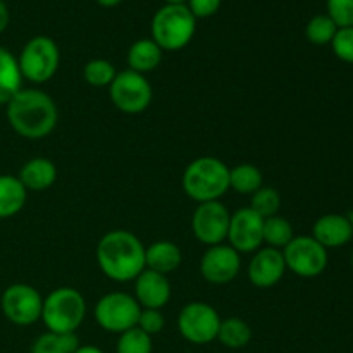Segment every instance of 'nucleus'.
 I'll list each match as a JSON object with an SVG mask.
<instances>
[{
	"label": "nucleus",
	"instance_id": "obj_1",
	"mask_svg": "<svg viewBox=\"0 0 353 353\" xmlns=\"http://www.w3.org/2000/svg\"><path fill=\"white\" fill-rule=\"evenodd\" d=\"M6 114L10 128L28 140L48 137L59 121L54 99L38 88H21L7 102Z\"/></svg>",
	"mask_w": 353,
	"mask_h": 353
},
{
	"label": "nucleus",
	"instance_id": "obj_2",
	"mask_svg": "<svg viewBox=\"0 0 353 353\" xmlns=\"http://www.w3.org/2000/svg\"><path fill=\"white\" fill-rule=\"evenodd\" d=\"M95 255L100 271L117 283L134 281L145 269V245L137 234L126 230L103 234Z\"/></svg>",
	"mask_w": 353,
	"mask_h": 353
},
{
	"label": "nucleus",
	"instance_id": "obj_3",
	"mask_svg": "<svg viewBox=\"0 0 353 353\" xmlns=\"http://www.w3.org/2000/svg\"><path fill=\"white\" fill-rule=\"evenodd\" d=\"M181 185L196 203L216 202L230 190V168L217 157H199L186 165Z\"/></svg>",
	"mask_w": 353,
	"mask_h": 353
},
{
	"label": "nucleus",
	"instance_id": "obj_4",
	"mask_svg": "<svg viewBox=\"0 0 353 353\" xmlns=\"http://www.w3.org/2000/svg\"><path fill=\"white\" fill-rule=\"evenodd\" d=\"M196 19L186 3H165L152 19V40L162 50H181L193 40Z\"/></svg>",
	"mask_w": 353,
	"mask_h": 353
},
{
	"label": "nucleus",
	"instance_id": "obj_5",
	"mask_svg": "<svg viewBox=\"0 0 353 353\" xmlns=\"http://www.w3.org/2000/svg\"><path fill=\"white\" fill-rule=\"evenodd\" d=\"M85 317V296L71 286L55 288L43 299L41 321L52 333H76Z\"/></svg>",
	"mask_w": 353,
	"mask_h": 353
},
{
	"label": "nucleus",
	"instance_id": "obj_6",
	"mask_svg": "<svg viewBox=\"0 0 353 353\" xmlns=\"http://www.w3.org/2000/svg\"><path fill=\"white\" fill-rule=\"evenodd\" d=\"M17 64H19L23 79H28L34 85H41L54 78L57 72L59 64H61V52L50 37L40 34L28 40L17 57Z\"/></svg>",
	"mask_w": 353,
	"mask_h": 353
},
{
	"label": "nucleus",
	"instance_id": "obj_7",
	"mask_svg": "<svg viewBox=\"0 0 353 353\" xmlns=\"http://www.w3.org/2000/svg\"><path fill=\"white\" fill-rule=\"evenodd\" d=\"M141 307L133 295L124 292H112L103 295L95 305V321L103 331L124 333L138 324Z\"/></svg>",
	"mask_w": 353,
	"mask_h": 353
},
{
	"label": "nucleus",
	"instance_id": "obj_8",
	"mask_svg": "<svg viewBox=\"0 0 353 353\" xmlns=\"http://www.w3.org/2000/svg\"><path fill=\"white\" fill-rule=\"evenodd\" d=\"M109 95L116 109L134 116V114H141L148 109L154 92H152V85L145 78V74L124 69V71L117 72L114 81L110 83Z\"/></svg>",
	"mask_w": 353,
	"mask_h": 353
},
{
	"label": "nucleus",
	"instance_id": "obj_9",
	"mask_svg": "<svg viewBox=\"0 0 353 353\" xmlns=\"http://www.w3.org/2000/svg\"><path fill=\"white\" fill-rule=\"evenodd\" d=\"M221 316L205 302H190L178 316V330L186 341L193 345H207L217 340Z\"/></svg>",
	"mask_w": 353,
	"mask_h": 353
},
{
	"label": "nucleus",
	"instance_id": "obj_10",
	"mask_svg": "<svg viewBox=\"0 0 353 353\" xmlns=\"http://www.w3.org/2000/svg\"><path fill=\"white\" fill-rule=\"evenodd\" d=\"M281 252L286 271L299 278H317L327 268V250L312 236H295Z\"/></svg>",
	"mask_w": 353,
	"mask_h": 353
},
{
	"label": "nucleus",
	"instance_id": "obj_11",
	"mask_svg": "<svg viewBox=\"0 0 353 353\" xmlns=\"http://www.w3.org/2000/svg\"><path fill=\"white\" fill-rule=\"evenodd\" d=\"M0 307L7 321L16 326H31L41 319L43 299L37 288L26 283H14L2 293Z\"/></svg>",
	"mask_w": 353,
	"mask_h": 353
},
{
	"label": "nucleus",
	"instance_id": "obj_12",
	"mask_svg": "<svg viewBox=\"0 0 353 353\" xmlns=\"http://www.w3.org/2000/svg\"><path fill=\"white\" fill-rule=\"evenodd\" d=\"M231 214L224 203L216 202L199 203L192 217V230L196 240L207 247L221 245L228 238Z\"/></svg>",
	"mask_w": 353,
	"mask_h": 353
},
{
	"label": "nucleus",
	"instance_id": "obj_13",
	"mask_svg": "<svg viewBox=\"0 0 353 353\" xmlns=\"http://www.w3.org/2000/svg\"><path fill=\"white\" fill-rule=\"evenodd\" d=\"M226 240L238 254H254L264 245V219L250 207L236 210L231 214Z\"/></svg>",
	"mask_w": 353,
	"mask_h": 353
},
{
	"label": "nucleus",
	"instance_id": "obj_14",
	"mask_svg": "<svg viewBox=\"0 0 353 353\" xmlns=\"http://www.w3.org/2000/svg\"><path fill=\"white\" fill-rule=\"evenodd\" d=\"M241 271L240 254L230 245H214L203 252L200 259V274L212 285H228Z\"/></svg>",
	"mask_w": 353,
	"mask_h": 353
},
{
	"label": "nucleus",
	"instance_id": "obj_15",
	"mask_svg": "<svg viewBox=\"0 0 353 353\" xmlns=\"http://www.w3.org/2000/svg\"><path fill=\"white\" fill-rule=\"evenodd\" d=\"M286 272L283 252L272 247H261L254 252L248 264V279L255 288H272L283 279Z\"/></svg>",
	"mask_w": 353,
	"mask_h": 353
},
{
	"label": "nucleus",
	"instance_id": "obj_16",
	"mask_svg": "<svg viewBox=\"0 0 353 353\" xmlns=\"http://www.w3.org/2000/svg\"><path fill=\"white\" fill-rule=\"evenodd\" d=\"M171 283L168 276L143 269L134 279V299L141 309H164L171 300Z\"/></svg>",
	"mask_w": 353,
	"mask_h": 353
},
{
	"label": "nucleus",
	"instance_id": "obj_17",
	"mask_svg": "<svg viewBox=\"0 0 353 353\" xmlns=\"http://www.w3.org/2000/svg\"><path fill=\"white\" fill-rule=\"evenodd\" d=\"M312 238L324 248H338L347 245L353 238L350 219L341 214L321 216L312 226Z\"/></svg>",
	"mask_w": 353,
	"mask_h": 353
},
{
	"label": "nucleus",
	"instance_id": "obj_18",
	"mask_svg": "<svg viewBox=\"0 0 353 353\" xmlns=\"http://www.w3.org/2000/svg\"><path fill=\"white\" fill-rule=\"evenodd\" d=\"M181 248L169 240H159L145 247V269L168 276L181 265Z\"/></svg>",
	"mask_w": 353,
	"mask_h": 353
},
{
	"label": "nucleus",
	"instance_id": "obj_19",
	"mask_svg": "<svg viewBox=\"0 0 353 353\" xmlns=\"http://www.w3.org/2000/svg\"><path fill=\"white\" fill-rule=\"evenodd\" d=\"M19 181L31 192H43L48 190L57 179V168L47 157L30 159L19 171Z\"/></svg>",
	"mask_w": 353,
	"mask_h": 353
},
{
	"label": "nucleus",
	"instance_id": "obj_20",
	"mask_svg": "<svg viewBox=\"0 0 353 353\" xmlns=\"http://www.w3.org/2000/svg\"><path fill=\"white\" fill-rule=\"evenodd\" d=\"M162 52L152 38H140L128 50V69L140 74L155 71L162 62Z\"/></svg>",
	"mask_w": 353,
	"mask_h": 353
},
{
	"label": "nucleus",
	"instance_id": "obj_21",
	"mask_svg": "<svg viewBox=\"0 0 353 353\" xmlns=\"http://www.w3.org/2000/svg\"><path fill=\"white\" fill-rule=\"evenodd\" d=\"M28 190L17 176L0 174V219H7L23 210L26 205Z\"/></svg>",
	"mask_w": 353,
	"mask_h": 353
},
{
	"label": "nucleus",
	"instance_id": "obj_22",
	"mask_svg": "<svg viewBox=\"0 0 353 353\" xmlns=\"http://www.w3.org/2000/svg\"><path fill=\"white\" fill-rule=\"evenodd\" d=\"M23 88L17 57L7 48L0 47V105H7L10 99Z\"/></svg>",
	"mask_w": 353,
	"mask_h": 353
},
{
	"label": "nucleus",
	"instance_id": "obj_23",
	"mask_svg": "<svg viewBox=\"0 0 353 353\" xmlns=\"http://www.w3.org/2000/svg\"><path fill=\"white\" fill-rule=\"evenodd\" d=\"M217 340L226 348L238 350L250 343L252 330L248 323H245L240 317H228V319H221Z\"/></svg>",
	"mask_w": 353,
	"mask_h": 353
},
{
	"label": "nucleus",
	"instance_id": "obj_24",
	"mask_svg": "<svg viewBox=\"0 0 353 353\" xmlns=\"http://www.w3.org/2000/svg\"><path fill=\"white\" fill-rule=\"evenodd\" d=\"M79 345L76 333H52L47 331L34 340L31 353H74Z\"/></svg>",
	"mask_w": 353,
	"mask_h": 353
},
{
	"label": "nucleus",
	"instance_id": "obj_25",
	"mask_svg": "<svg viewBox=\"0 0 353 353\" xmlns=\"http://www.w3.org/2000/svg\"><path fill=\"white\" fill-rule=\"evenodd\" d=\"M262 186V172L254 164H238L230 169V188L240 195H254Z\"/></svg>",
	"mask_w": 353,
	"mask_h": 353
},
{
	"label": "nucleus",
	"instance_id": "obj_26",
	"mask_svg": "<svg viewBox=\"0 0 353 353\" xmlns=\"http://www.w3.org/2000/svg\"><path fill=\"white\" fill-rule=\"evenodd\" d=\"M293 238H295V231L286 217L276 214L264 219V243L268 247L283 250Z\"/></svg>",
	"mask_w": 353,
	"mask_h": 353
},
{
	"label": "nucleus",
	"instance_id": "obj_27",
	"mask_svg": "<svg viewBox=\"0 0 353 353\" xmlns=\"http://www.w3.org/2000/svg\"><path fill=\"white\" fill-rule=\"evenodd\" d=\"M116 74L117 71L114 64L105 59H92V61L86 62L85 69H83L85 81L93 88H105V86L109 88Z\"/></svg>",
	"mask_w": 353,
	"mask_h": 353
},
{
	"label": "nucleus",
	"instance_id": "obj_28",
	"mask_svg": "<svg viewBox=\"0 0 353 353\" xmlns=\"http://www.w3.org/2000/svg\"><path fill=\"white\" fill-rule=\"evenodd\" d=\"M250 209L257 212L262 219L276 216L281 207V195L276 188L271 186H262L254 195H250Z\"/></svg>",
	"mask_w": 353,
	"mask_h": 353
},
{
	"label": "nucleus",
	"instance_id": "obj_29",
	"mask_svg": "<svg viewBox=\"0 0 353 353\" xmlns=\"http://www.w3.org/2000/svg\"><path fill=\"white\" fill-rule=\"evenodd\" d=\"M338 26L334 24V21L331 19L327 14H319V16H314L312 19L307 23L305 34L307 40L314 45H327L333 41L334 34H336Z\"/></svg>",
	"mask_w": 353,
	"mask_h": 353
},
{
	"label": "nucleus",
	"instance_id": "obj_30",
	"mask_svg": "<svg viewBox=\"0 0 353 353\" xmlns=\"http://www.w3.org/2000/svg\"><path fill=\"white\" fill-rule=\"evenodd\" d=\"M117 353H152V336L140 330L133 327L119 334L116 345Z\"/></svg>",
	"mask_w": 353,
	"mask_h": 353
},
{
	"label": "nucleus",
	"instance_id": "obj_31",
	"mask_svg": "<svg viewBox=\"0 0 353 353\" xmlns=\"http://www.w3.org/2000/svg\"><path fill=\"white\" fill-rule=\"evenodd\" d=\"M334 55L340 61L353 64V26L350 28H338L333 41H331Z\"/></svg>",
	"mask_w": 353,
	"mask_h": 353
},
{
	"label": "nucleus",
	"instance_id": "obj_32",
	"mask_svg": "<svg viewBox=\"0 0 353 353\" xmlns=\"http://www.w3.org/2000/svg\"><path fill=\"white\" fill-rule=\"evenodd\" d=\"M326 7L338 28L353 26V0H326Z\"/></svg>",
	"mask_w": 353,
	"mask_h": 353
},
{
	"label": "nucleus",
	"instance_id": "obj_33",
	"mask_svg": "<svg viewBox=\"0 0 353 353\" xmlns=\"http://www.w3.org/2000/svg\"><path fill=\"white\" fill-rule=\"evenodd\" d=\"M165 326V319L162 316L161 310L157 309H141L140 317H138L137 327H140L143 333H147L148 336H154V334L161 333Z\"/></svg>",
	"mask_w": 353,
	"mask_h": 353
},
{
	"label": "nucleus",
	"instance_id": "obj_34",
	"mask_svg": "<svg viewBox=\"0 0 353 353\" xmlns=\"http://www.w3.org/2000/svg\"><path fill=\"white\" fill-rule=\"evenodd\" d=\"M221 2L223 0H188L190 12L195 16V19H205V17L214 16L217 10L221 9Z\"/></svg>",
	"mask_w": 353,
	"mask_h": 353
},
{
	"label": "nucleus",
	"instance_id": "obj_35",
	"mask_svg": "<svg viewBox=\"0 0 353 353\" xmlns=\"http://www.w3.org/2000/svg\"><path fill=\"white\" fill-rule=\"evenodd\" d=\"M10 23V12H9V7H7L6 0H0V33L7 30Z\"/></svg>",
	"mask_w": 353,
	"mask_h": 353
},
{
	"label": "nucleus",
	"instance_id": "obj_36",
	"mask_svg": "<svg viewBox=\"0 0 353 353\" xmlns=\"http://www.w3.org/2000/svg\"><path fill=\"white\" fill-rule=\"evenodd\" d=\"M74 353H103L100 348L92 347V345H81Z\"/></svg>",
	"mask_w": 353,
	"mask_h": 353
},
{
	"label": "nucleus",
	"instance_id": "obj_37",
	"mask_svg": "<svg viewBox=\"0 0 353 353\" xmlns=\"http://www.w3.org/2000/svg\"><path fill=\"white\" fill-rule=\"evenodd\" d=\"M102 7H116L117 3H121L123 0H97Z\"/></svg>",
	"mask_w": 353,
	"mask_h": 353
},
{
	"label": "nucleus",
	"instance_id": "obj_38",
	"mask_svg": "<svg viewBox=\"0 0 353 353\" xmlns=\"http://www.w3.org/2000/svg\"><path fill=\"white\" fill-rule=\"evenodd\" d=\"M188 0H165V3H186Z\"/></svg>",
	"mask_w": 353,
	"mask_h": 353
},
{
	"label": "nucleus",
	"instance_id": "obj_39",
	"mask_svg": "<svg viewBox=\"0 0 353 353\" xmlns=\"http://www.w3.org/2000/svg\"><path fill=\"white\" fill-rule=\"evenodd\" d=\"M348 219H350V224H352V230H353V210H352V214H350V216H348Z\"/></svg>",
	"mask_w": 353,
	"mask_h": 353
},
{
	"label": "nucleus",
	"instance_id": "obj_40",
	"mask_svg": "<svg viewBox=\"0 0 353 353\" xmlns=\"http://www.w3.org/2000/svg\"><path fill=\"white\" fill-rule=\"evenodd\" d=\"M352 268H353V254H352Z\"/></svg>",
	"mask_w": 353,
	"mask_h": 353
}]
</instances>
